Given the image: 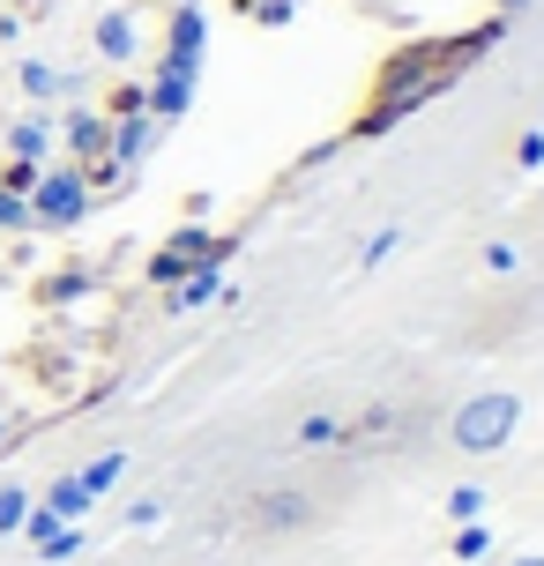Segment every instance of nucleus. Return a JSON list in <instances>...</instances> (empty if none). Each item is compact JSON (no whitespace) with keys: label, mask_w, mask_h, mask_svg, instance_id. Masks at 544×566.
I'll use <instances>...</instances> for the list:
<instances>
[{"label":"nucleus","mask_w":544,"mask_h":566,"mask_svg":"<svg viewBox=\"0 0 544 566\" xmlns=\"http://www.w3.org/2000/svg\"><path fill=\"white\" fill-rule=\"evenodd\" d=\"M97 53L113 60V67H127V60L143 53V30H135V15H105V23H97Z\"/></svg>","instance_id":"nucleus-1"},{"label":"nucleus","mask_w":544,"mask_h":566,"mask_svg":"<svg viewBox=\"0 0 544 566\" xmlns=\"http://www.w3.org/2000/svg\"><path fill=\"white\" fill-rule=\"evenodd\" d=\"M508 418H515V410H508V402H478V410H470V418H462V440H470V448H492V440H500V432H508Z\"/></svg>","instance_id":"nucleus-2"},{"label":"nucleus","mask_w":544,"mask_h":566,"mask_svg":"<svg viewBox=\"0 0 544 566\" xmlns=\"http://www.w3.org/2000/svg\"><path fill=\"white\" fill-rule=\"evenodd\" d=\"M60 90H67V75H60V67H45V60H23V97H38V105H45V97H60Z\"/></svg>","instance_id":"nucleus-3"}]
</instances>
